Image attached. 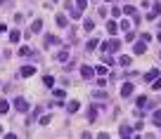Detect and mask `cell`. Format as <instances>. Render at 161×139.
<instances>
[{
  "mask_svg": "<svg viewBox=\"0 0 161 139\" xmlns=\"http://www.w3.org/2000/svg\"><path fill=\"white\" fill-rule=\"evenodd\" d=\"M0 134H2V125H0Z\"/></svg>",
  "mask_w": 161,
  "mask_h": 139,
  "instance_id": "e575fe53",
  "label": "cell"
},
{
  "mask_svg": "<svg viewBox=\"0 0 161 139\" xmlns=\"http://www.w3.org/2000/svg\"><path fill=\"white\" fill-rule=\"evenodd\" d=\"M83 28H85V31H92V28H95V21H92V19H85V21H83Z\"/></svg>",
  "mask_w": 161,
  "mask_h": 139,
  "instance_id": "2e32d148",
  "label": "cell"
},
{
  "mask_svg": "<svg viewBox=\"0 0 161 139\" xmlns=\"http://www.w3.org/2000/svg\"><path fill=\"white\" fill-rule=\"evenodd\" d=\"M57 43H59V38H57V35H52V33L45 35V47H50V45H57Z\"/></svg>",
  "mask_w": 161,
  "mask_h": 139,
  "instance_id": "5b68a950",
  "label": "cell"
},
{
  "mask_svg": "<svg viewBox=\"0 0 161 139\" xmlns=\"http://www.w3.org/2000/svg\"><path fill=\"white\" fill-rule=\"evenodd\" d=\"M19 40H21V33H19V31H12V33H9V43H19Z\"/></svg>",
  "mask_w": 161,
  "mask_h": 139,
  "instance_id": "4fadbf2b",
  "label": "cell"
},
{
  "mask_svg": "<svg viewBox=\"0 0 161 139\" xmlns=\"http://www.w3.org/2000/svg\"><path fill=\"white\" fill-rule=\"evenodd\" d=\"M57 59H59V61H69V52H66V50L57 52Z\"/></svg>",
  "mask_w": 161,
  "mask_h": 139,
  "instance_id": "44dd1931",
  "label": "cell"
},
{
  "mask_svg": "<svg viewBox=\"0 0 161 139\" xmlns=\"http://www.w3.org/2000/svg\"><path fill=\"white\" fill-rule=\"evenodd\" d=\"M152 120H154V125H156V127H161V111H154Z\"/></svg>",
  "mask_w": 161,
  "mask_h": 139,
  "instance_id": "9a60e30c",
  "label": "cell"
},
{
  "mask_svg": "<svg viewBox=\"0 0 161 139\" xmlns=\"http://www.w3.org/2000/svg\"><path fill=\"white\" fill-rule=\"evenodd\" d=\"M152 9L156 12V14H161V2H154V7H152Z\"/></svg>",
  "mask_w": 161,
  "mask_h": 139,
  "instance_id": "1f68e13d",
  "label": "cell"
},
{
  "mask_svg": "<svg viewBox=\"0 0 161 139\" xmlns=\"http://www.w3.org/2000/svg\"><path fill=\"white\" fill-rule=\"evenodd\" d=\"M154 90H161V78H156V83H154Z\"/></svg>",
  "mask_w": 161,
  "mask_h": 139,
  "instance_id": "d6a6232c",
  "label": "cell"
},
{
  "mask_svg": "<svg viewBox=\"0 0 161 139\" xmlns=\"http://www.w3.org/2000/svg\"><path fill=\"white\" fill-rule=\"evenodd\" d=\"M95 118H97V106H90V109H88V120L92 123Z\"/></svg>",
  "mask_w": 161,
  "mask_h": 139,
  "instance_id": "8fae6325",
  "label": "cell"
},
{
  "mask_svg": "<svg viewBox=\"0 0 161 139\" xmlns=\"http://www.w3.org/2000/svg\"><path fill=\"white\" fill-rule=\"evenodd\" d=\"M9 111V104H7V99H0V113H7Z\"/></svg>",
  "mask_w": 161,
  "mask_h": 139,
  "instance_id": "e0dca14e",
  "label": "cell"
},
{
  "mask_svg": "<svg viewBox=\"0 0 161 139\" xmlns=\"http://www.w3.org/2000/svg\"><path fill=\"white\" fill-rule=\"evenodd\" d=\"M47 123H50V116H43V118H40V123H38V125H47Z\"/></svg>",
  "mask_w": 161,
  "mask_h": 139,
  "instance_id": "4dcf8cb0",
  "label": "cell"
},
{
  "mask_svg": "<svg viewBox=\"0 0 161 139\" xmlns=\"http://www.w3.org/2000/svg\"><path fill=\"white\" fill-rule=\"evenodd\" d=\"M107 2H114V0H107Z\"/></svg>",
  "mask_w": 161,
  "mask_h": 139,
  "instance_id": "8d00e7d4",
  "label": "cell"
},
{
  "mask_svg": "<svg viewBox=\"0 0 161 139\" xmlns=\"http://www.w3.org/2000/svg\"><path fill=\"white\" fill-rule=\"evenodd\" d=\"M40 28H43V19H36V21L31 24V33H38Z\"/></svg>",
  "mask_w": 161,
  "mask_h": 139,
  "instance_id": "9c48e42d",
  "label": "cell"
},
{
  "mask_svg": "<svg viewBox=\"0 0 161 139\" xmlns=\"http://www.w3.org/2000/svg\"><path fill=\"white\" fill-rule=\"evenodd\" d=\"M80 76L85 80H90L92 76H95V69H90V66H80Z\"/></svg>",
  "mask_w": 161,
  "mask_h": 139,
  "instance_id": "277c9868",
  "label": "cell"
},
{
  "mask_svg": "<svg viewBox=\"0 0 161 139\" xmlns=\"http://www.w3.org/2000/svg\"><path fill=\"white\" fill-rule=\"evenodd\" d=\"M14 109H17V111H21V113H26V111H28V102L24 99V97H17V99H14Z\"/></svg>",
  "mask_w": 161,
  "mask_h": 139,
  "instance_id": "7a4b0ae2",
  "label": "cell"
},
{
  "mask_svg": "<svg viewBox=\"0 0 161 139\" xmlns=\"http://www.w3.org/2000/svg\"><path fill=\"white\" fill-rule=\"evenodd\" d=\"M121 94H123V97H130V94H133V85H130V83H123V87H121Z\"/></svg>",
  "mask_w": 161,
  "mask_h": 139,
  "instance_id": "52a82bcc",
  "label": "cell"
},
{
  "mask_svg": "<svg viewBox=\"0 0 161 139\" xmlns=\"http://www.w3.org/2000/svg\"><path fill=\"white\" fill-rule=\"evenodd\" d=\"M118 134H121V137H128V134H130V127H128V125H123V127L118 130Z\"/></svg>",
  "mask_w": 161,
  "mask_h": 139,
  "instance_id": "d4e9b609",
  "label": "cell"
},
{
  "mask_svg": "<svg viewBox=\"0 0 161 139\" xmlns=\"http://www.w3.org/2000/svg\"><path fill=\"white\" fill-rule=\"evenodd\" d=\"M33 73H36V66H21V76H24V78L33 76Z\"/></svg>",
  "mask_w": 161,
  "mask_h": 139,
  "instance_id": "8992f818",
  "label": "cell"
},
{
  "mask_svg": "<svg viewBox=\"0 0 161 139\" xmlns=\"http://www.w3.org/2000/svg\"><path fill=\"white\" fill-rule=\"evenodd\" d=\"M144 50H147V45H144V40H140V43H135V47H133V52H135V54H142Z\"/></svg>",
  "mask_w": 161,
  "mask_h": 139,
  "instance_id": "ba28073f",
  "label": "cell"
},
{
  "mask_svg": "<svg viewBox=\"0 0 161 139\" xmlns=\"http://www.w3.org/2000/svg\"><path fill=\"white\" fill-rule=\"evenodd\" d=\"M66 24H69V21H66V17H64V14H57V26H66Z\"/></svg>",
  "mask_w": 161,
  "mask_h": 139,
  "instance_id": "d6986e66",
  "label": "cell"
},
{
  "mask_svg": "<svg viewBox=\"0 0 161 139\" xmlns=\"http://www.w3.org/2000/svg\"><path fill=\"white\" fill-rule=\"evenodd\" d=\"M159 43H161V33H159Z\"/></svg>",
  "mask_w": 161,
  "mask_h": 139,
  "instance_id": "d590c367",
  "label": "cell"
},
{
  "mask_svg": "<svg viewBox=\"0 0 161 139\" xmlns=\"http://www.w3.org/2000/svg\"><path fill=\"white\" fill-rule=\"evenodd\" d=\"M116 28H118L116 21H109V24H107V31H109V33H116Z\"/></svg>",
  "mask_w": 161,
  "mask_h": 139,
  "instance_id": "7402d4cb",
  "label": "cell"
},
{
  "mask_svg": "<svg viewBox=\"0 0 161 139\" xmlns=\"http://www.w3.org/2000/svg\"><path fill=\"white\" fill-rule=\"evenodd\" d=\"M2 31H7V28H5V26H2V24H0V33H2Z\"/></svg>",
  "mask_w": 161,
  "mask_h": 139,
  "instance_id": "836d02e7",
  "label": "cell"
},
{
  "mask_svg": "<svg viewBox=\"0 0 161 139\" xmlns=\"http://www.w3.org/2000/svg\"><path fill=\"white\" fill-rule=\"evenodd\" d=\"M92 97H95V99H107V92H99V90H95V92H92Z\"/></svg>",
  "mask_w": 161,
  "mask_h": 139,
  "instance_id": "cb8c5ba5",
  "label": "cell"
},
{
  "mask_svg": "<svg viewBox=\"0 0 161 139\" xmlns=\"http://www.w3.org/2000/svg\"><path fill=\"white\" fill-rule=\"evenodd\" d=\"M154 78H159V69H152L147 76H144V80H147V83H149V80H154Z\"/></svg>",
  "mask_w": 161,
  "mask_h": 139,
  "instance_id": "7c38bea8",
  "label": "cell"
},
{
  "mask_svg": "<svg viewBox=\"0 0 161 139\" xmlns=\"http://www.w3.org/2000/svg\"><path fill=\"white\" fill-rule=\"evenodd\" d=\"M76 5H78V9L83 12V9H85V5H88V0H76Z\"/></svg>",
  "mask_w": 161,
  "mask_h": 139,
  "instance_id": "4316f807",
  "label": "cell"
},
{
  "mask_svg": "<svg viewBox=\"0 0 161 139\" xmlns=\"http://www.w3.org/2000/svg\"><path fill=\"white\" fill-rule=\"evenodd\" d=\"M43 83H45V87H52V85H54V78H52V76H45Z\"/></svg>",
  "mask_w": 161,
  "mask_h": 139,
  "instance_id": "603a6c76",
  "label": "cell"
},
{
  "mask_svg": "<svg viewBox=\"0 0 161 139\" xmlns=\"http://www.w3.org/2000/svg\"><path fill=\"white\" fill-rule=\"evenodd\" d=\"M95 73H97V76H104V73H107V66H102V64H99L97 69H95Z\"/></svg>",
  "mask_w": 161,
  "mask_h": 139,
  "instance_id": "484cf974",
  "label": "cell"
},
{
  "mask_svg": "<svg viewBox=\"0 0 161 139\" xmlns=\"http://www.w3.org/2000/svg\"><path fill=\"white\" fill-rule=\"evenodd\" d=\"M118 26L123 28V31H128V28H130V21H125V19H123V21H121V24H118Z\"/></svg>",
  "mask_w": 161,
  "mask_h": 139,
  "instance_id": "f1b7e54d",
  "label": "cell"
},
{
  "mask_svg": "<svg viewBox=\"0 0 161 139\" xmlns=\"http://www.w3.org/2000/svg\"><path fill=\"white\" fill-rule=\"evenodd\" d=\"M130 57H128V54H123V57H118V64H121V66H130Z\"/></svg>",
  "mask_w": 161,
  "mask_h": 139,
  "instance_id": "5bb4252c",
  "label": "cell"
},
{
  "mask_svg": "<svg viewBox=\"0 0 161 139\" xmlns=\"http://www.w3.org/2000/svg\"><path fill=\"white\" fill-rule=\"evenodd\" d=\"M121 12H123V14H128V17H133V14H135V7H133V5H125Z\"/></svg>",
  "mask_w": 161,
  "mask_h": 139,
  "instance_id": "ac0fdd59",
  "label": "cell"
},
{
  "mask_svg": "<svg viewBox=\"0 0 161 139\" xmlns=\"http://www.w3.org/2000/svg\"><path fill=\"white\" fill-rule=\"evenodd\" d=\"M19 57H36V52H33L28 45H21V47H19Z\"/></svg>",
  "mask_w": 161,
  "mask_h": 139,
  "instance_id": "3957f363",
  "label": "cell"
},
{
  "mask_svg": "<svg viewBox=\"0 0 161 139\" xmlns=\"http://www.w3.org/2000/svg\"><path fill=\"white\" fill-rule=\"evenodd\" d=\"M78 109H80L78 102H69V104H66V111H69V113H76Z\"/></svg>",
  "mask_w": 161,
  "mask_h": 139,
  "instance_id": "30bf717a",
  "label": "cell"
},
{
  "mask_svg": "<svg viewBox=\"0 0 161 139\" xmlns=\"http://www.w3.org/2000/svg\"><path fill=\"white\" fill-rule=\"evenodd\" d=\"M54 97H57V99H64V90H54Z\"/></svg>",
  "mask_w": 161,
  "mask_h": 139,
  "instance_id": "f546056e",
  "label": "cell"
},
{
  "mask_svg": "<svg viewBox=\"0 0 161 139\" xmlns=\"http://www.w3.org/2000/svg\"><path fill=\"white\" fill-rule=\"evenodd\" d=\"M97 45H99V40H95V38H92V40H88V45H85V47H88V52H92Z\"/></svg>",
  "mask_w": 161,
  "mask_h": 139,
  "instance_id": "ffe728a7",
  "label": "cell"
},
{
  "mask_svg": "<svg viewBox=\"0 0 161 139\" xmlns=\"http://www.w3.org/2000/svg\"><path fill=\"white\" fill-rule=\"evenodd\" d=\"M102 50H104V52H116V50H121V40H116V38H114V40H107V43H102Z\"/></svg>",
  "mask_w": 161,
  "mask_h": 139,
  "instance_id": "6da1fadb",
  "label": "cell"
},
{
  "mask_svg": "<svg viewBox=\"0 0 161 139\" xmlns=\"http://www.w3.org/2000/svg\"><path fill=\"white\" fill-rule=\"evenodd\" d=\"M135 104H137V106H142V109H144V104H147V97H137V102H135Z\"/></svg>",
  "mask_w": 161,
  "mask_h": 139,
  "instance_id": "83f0119b",
  "label": "cell"
}]
</instances>
